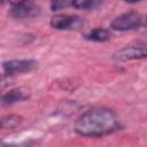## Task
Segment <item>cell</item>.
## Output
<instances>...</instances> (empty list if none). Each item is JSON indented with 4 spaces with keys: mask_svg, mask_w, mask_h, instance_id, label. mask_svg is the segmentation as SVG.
Returning a JSON list of instances; mask_svg holds the SVG:
<instances>
[{
    "mask_svg": "<svg viewBox=\"0 0 147 147\" xmlns=\"http://www.w3.org/2000/svg\"><path fill=\"white\" fill-rule=\"evenodd\" d=\"M67 6H70V2H61V1H55L52 3V9L53 10H60Z\"/></svg>",
    "mask_w": 147,
    "mask_h": 147,
    "instance_id": "30bf717a",
    "label": "cell"
},
{
    "mask_svg": "<svg viewBox=\"0 0 147 147\" xmlns=\"http://www.w3.org/2000/svg\"><path fill=\"white\" fill-rule=\"evenodd\" d=\"M85 39L95 42H105L110 39V32L103 28H96L85 34Z\"/></svg>",
    "mask_w": 147,
    "mask_h": 147,
    "instance_id": "52a82bcc",
    "label": "cell"
},
{
    "mask_svg": "<svg viewBox=\"0 0 147 147\" xmlns=\"http://www.w3.org/2000/svg\"><path fill=\"white\" fill-rule=\"evenodd\" d=\"M29 96H30V91L28 88L18 87V88H14V90H10L9 92L5 93L2 95L1 103H2V106H10L16 102L24 101V100L29 99Z\"/></svg>",
    "mask_w": 147,
    "mask_h": 147,
    "instance_id": "8992f818",
    "label": "cell"
},
{
    "mask_svg": "<svg viewBox=\"0 0 147 147\" xmlns=\"http://www.w3.org/2000/svg\"><path fill=\"white\" fill-rule=\"evenodd\" d=\"M100 5L99 1L95 0H77V1H71L70 6L76 8V9H83V10H90L94 9Z\"/></svg>",
    "mask_w": 147,
    "mask_h": 147,
    "instance_id": "ba28073f",
    "label": "cell"
},
{
    "mask_svg": "<svg viewBox=\"0 0 147 147\" xmlns=\"http://www.w3.org/2000/svg\"><path fill=\"white\" fill-rule=\"evenodd\" d=\"M41 8L33 1H20V2H11L9 14L11 17L16 20H24L36 17L40 14Z\"/></svg>",
    "mask_w": 147,
    "mask_h": 147,
    "instance_id": "3957f363",
    "label": "cell"
},
{
    "mask_svg": "<svg viewBox=\"0 0 147 147\" xmlns=\"http://www.w3.org/2000/svg\"><path fill=\"white\" fill-rule=\"evenodd\" d=\"M38 67V62L36 60H9L2 63L3 77H11L18 74L30 72Z\"/></svg>",
    "mask_w": 147,
    "mask_h": 147,
    "instance_id": "277c9868",
    "label": "cell"
},
{
    "mask_svg": "<svg viewBox=\"0 0 147 147\" xmlns=\"http://www.w3.org/2000/svg\"><path fill=\"white\" fill-rule=\"evenodd\" d=\"M122 127L117 114L107 107H93L84 111L75 122V132L86 138H102Z\"/></svg>",
    "mask_w": 147,
    "mask_h": 147,
    "instance_id": "6da1fadb",
    "label": "cell"
},
{
    "mask_svg": "<svg viewBox=\"0 0 147 147\" xmlns=\"http://www.w3.org/2000/svg\"><path fill=\"white\" fill-rule=\"evenodd\" d=\"M22 122V117L18 115H8L2 117L1 119V126L2 129H13L17 126Z\"/></svg>",
    "mask_w": 147,
    "mask_h": 147,
    "instance_id": "9c48e42d",
    "label": "cell"
},
{
    "mask_svg": "<svg viewBox=\"0 0 147 147\" xmlns=\"http://www.w3.org/2000/svg\"><path fill=\"white\" fill-rule=\"evenodd\" d=\"M146 21H147V15H142L136 11H129L115 17L110 23V28L115 31H121V32L132 31L140 28L146 29Z\"/></svg>",
    "mask_w": 147,
    "mask_h": 147,
    "instance_id": "7a4b0ae2",
    "label": "cell"
},
{
    "mask_svg": "<svg viewBox=\"0 0 147 147\" xmlns=\"http://www.w3.org/2000/svg\"><path fill=\"white\" fill-rule=\"evenodd\" d=\"M84 25V21L79 16L59 14L52 17L51 26L56 30H77Z\"/></svg>",
    "mask_w": 147,
    "mask_h": 147,
    "instance_id": "5b68a950",
    "label": "cell"
},
{
    "mask_svg": "<svg viewBox=\"0 0 147 147\" xmlns=\"http://www.w3.org/2000/svg\"><path fill=\"white\" fill-rule=\"evenodd\" d=\"M2 147H14L13 145H7V144H2Z\"/></svg>",
    "mask_w": 147,
    "mask_h": 147,
    "instance_id": "8fae6325",
    "label": "cell"
}]
</instances>
